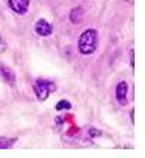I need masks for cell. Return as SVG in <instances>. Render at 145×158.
Returning a JSON list of instances; mask_svg holds the SVG:
<instances>
[{
  "label": "cell",
  "instance_id": "9c48e42d",
  "mask_svg": "<svg viewBox=\"0 0 145 158\" xmlns=\"http://www.w3.org/2000/svg\"><path fill=\"white\" fill-rule=\"evenodd\" d=\"M71 108V105H70V102H67V101H61V102H58V105H56V110L61 111V110H70Z\"/></svg>",
  "mask_w": 145,
  "mask_h": 158
},
{
  "label": "cell",
  "instance_id": "ba28073f",
  "mask_svg": "<svg viewBox=\"0 0 145 158\" xmlns=\"http://www.w3.org/2000/svg\"><path fill=\"white\" fill-rule=\"evenodd\" d=\"M15 142V139H6V138H0V148H11L12 143Z\"/></svg>",
  "mask_w": 145,
  "mask_h": 158
},
{
  "label": "cell",
  "instance_id": "8992f818",
  "mask_svg": "<svg viewBox=\"0 0 145 158\" xmlns=\"http://www.w3.org/2000/svg\"><path fill=\"white\" fill-rule=\"evenodd\" d=\"M0 73H2L3 80H5L6 83H9V84H14L15 83V74L11 68H7V67H5V65H2V67H0Z\"/></svg>",
  "mask_w": 145,
  "mask_h": 158
},
{
  "label": "cell",
  "instance_id": "5b68a950",
  "mask_svg": "<svg viewBox=\"0 0 145 158\" xmlns=\"http://www.w3.org/2000/svg\"><path fill=\"white\" fill-rule=\"evenodd\" d=\"M126 95H127V84H126L124 81L118 83L117 89H116V96H117L118 102L122 103V105L126 103Z\"/></svg>",
  "mask_w": 145,
  "mask_h": 158
},
{
  "label": "cell",
  "instance_id": "3957f363",
  "mask_svg": "<svg viewBox=\"0 0 145 158\" xmlns=\"http://www.w3.org/2000/svg\"><path fill=\"white\" fill-rule=\"evenodd\" d=\"M28 5H30L28 0H9V6H11V9L19 15L27 12Z\"/></svg>",
  "mask_w": 145,
  "mask_h": 158
},
{
  "label": "cell",
  "instance_id": "7a4b0ae2",
  "mask_svg": "<svg viewBox=\"0 0 145 158\" xmlns=\"http://www.w3.org/2000/svg\"><path fill=\"white\" fill-rule=\"evenodd\" d=\"M52 89H55V86L52 83L45 81V80H39L34 84V92L39 98V101H46V98L49 96V92Z\"/></svg>",
  "mask_w": 145,
  "mask_h": 158
},
{
  "label": "cell",
  "instance_id": "52a82bcc",
  "mask_svg": "<svg viewBox=\"0 0 145 158\" xmlns=\"http://www.w3.org/2000/svg\"><path fill=\"white\" fill-rule=\"evenodd\" d=\"M82 16H83L82 7H77V9H73V10H71V14H70V19H71V22L77 24V22H80V21H82Z\"/></svg>",
  "mask_w": 145,
  "mask_h": 158
},
{
  "label": "cell",
  "instance_id": "6da1fadb",
  "mask_svg": "<svg viewBox=\"0 0 145 158\" xmlns=\"http://www.w3.org/2000/svg\"><path fill=\"white\" fill-rule=\"evenodd\" d=\"M98 44V34L95 30H86L79 39V50L83 55H90L95 52Z\"/></svg>",
  "mask_w": 145,
  "mask_h": 158
},
{
  "label": "cell",
  "instance_id": "30bf717a",
  "mask_svg": "<svg viewBox=\"0 0 145 158\" xmlns=\"http://www.w3.org/2000/svg\"><path fill=\"white\" fill-rule=\"evenodd\" d=\"M130 65L135 67V59H133V50H130Z\"/></svg>",
  "mask_w": 145,
  "mask_h": 158
},
{
  "label": "cell",
  "instance_id": "277c9868",
  "mask_svg": "<svg viewBox=\"0 0 145 158\" xmlns=\"http://www.w3.org/2000/svg\"><path fill=\"white\" fill-rule=\"evenodd\" d=\"M34 28H36V33H37L39 35H43V37H45V35H50L52 34V30H53L52 25L49 24L48 21H45V19L37 21Z\"/></svg>",
  "mask_w": 145,
  "mask_h": 158
},
{
  "label": "cell",
  "instance_id": "8fae6325",
  "mask_svg": "<svg viewBox=\"0 0 145 158\" xmlns=\"http://www.w3.org/2000/svg\"><path fill=\"white\" fill-rule=\"evenodd\" d=\"M0 43H2V37H0Z\"/></svg>",
  "mask_w": 145,
  "mask_h": 158
}]
</instances>
